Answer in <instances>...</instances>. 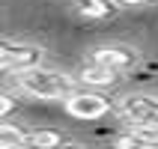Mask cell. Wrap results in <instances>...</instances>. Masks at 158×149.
I'll list each match as a JSON object with an SVG mask.
<instances>
[{"mask_svg": "<svg viewBox=\"0 0 158 149\" xmlns=\"http://www.w3.org/2000/svg\"><path fill=\"white\" fill-rule=\"evenodd\" d=\"M75 12L81 18L102 21V18H114L119 12V6H116V0H75Z\"/></svg>", "mask_w": 158, "mask_h": 149, "instance_id": "obj_7", "label": "cell"}, {"mask_svg": "<svg viewBox=\"0 0 158 149\" xmlns=\"http://www.w3.org/2000/svg\"><path fill=\"white\" fill-rule=\"evenodd\" d=\"M12 107H15V98L9 96V93H3V96H0V114H3V119L9 116V110H12Z\"/></svg>", "mask_w": 158, "mask_h": 149, "instance_id": "obj_11", "label": "cell"}, {"mask_svg": "<svg viewBox=\"0 0 158 149\" xmlns=\"http://www.w3.org/2000/svg\"><path fill=\"white\" fill-rule=\"evenodd\" d=\"M78 81H84L87 87H114L119 81V72L96 66V63H84V69L78 72Z\"/></svg>", "mask_w": 158, "mask_h": 149, "instance_id": "obj_6", "label": "cell"}, {"mask_svg": "<svg viewBox=\"0 0 158 149\" xmlns=\"http://www.w3.org/2000/svg\"><path fill=\"white\" fill-rule=\"evenodd\" d=\"M87 63H96V66H105V69H114L123 75L125 69H131L137 63V51L125 48V45H105V48H93Z\"/></svg>", "mask_w": 158, "mask_h": 149, "instance_id": "obj_5", "label": "cell"}, {"mask_svg": "<svg viewBox=\"0 0 158 149\" xmlns=\"http://www.w3.org/2000/svg\"><path fill=\"white\" fill-rule=\"evenodd\" d=\"M18 78V89L27 93L33 98H45V101H54V98H69L75 93V84H78V75H63L57 69H30L15 75Z\"/></svg>", "mask_w": 158, "mask_h": 149, "instance_id": "obj_1", "label": "cell"}, {"mask_svg": "<svg viewBox=\"0 0 158 149\" xmlns=\"http://www.w3.org/2000/svg\"><path fill=\"white\" fill-rule=\"evenodd\" d=\"M42 57L45 51L39 45H30V42H3L0 45V63H3V75H21V72H30V69H39L42 66Z\"/></svg>", "mask_w": 158, "mask_h": 149, "instance_id": "obj_2", "label": "cell"}, {"mask_svg": "<svg viewBox=\"0 0 158 149\" xmlns=\"http://www.w3.org/2000/svg\"><path fill=\"white\" fill-rule=\"evenodd\" d=\"M27 137L30 134L24 128H18V125H9V122L0 125V146H24Z\"/></svg>", "mask_w": 158, "mask_h": 149, "instance_id": "obj_9", "label": "cell"}, {"mask_svg": "<svg viewBox=\"0 0 158 149\" xmlns=\"http://www.w3.org/2000/svg\"><path fill=\"white\" fill-rule=\"evenodd\" d=\"M134 137L140 140V146L146 149H158V125H131Z\"/></svg>", "mask_w": 158, "mask_h": 149, "instance_id": "obj_10", "label": "cell"}, {"mask_svg": "<svg viewBox=\"0 0 158 149\" xmlns=\"http://www.w3.org/2000/svg\"><path fill=\"white\" fill-rule=\"evenodd\" d=\"M3 149H33L30 143H24V146H3Z\"/></svg>", "mask_w": 158, "mask_h": 149, "instance_id": "obj_13", "label": "cell"}, {"mask_svg": "<svg viewBox=\"0 0 158 149\" xmlns=\"http://www.w3.org/2000/svg\"><path fill=\"white\" fill-rule=\"evenodd\" d=\"M119 110L131 125H158V96H146V93L125 96Z\"/></svg>", "mask_w": 158, "mask_h": 149, "instance_id": "obj_4", "label": "cell"}, {"mask_svg": "<svg viewBox=\"0 0 158 149\" xmlns=\"http://www.w3.org/2000/svg\"><path fill=\"white\" fill-rule=\"evenodd\" d=\"M27 143L33 149H60V146H66L63 131H57V128H36V131H30Z\"/></svg>", "mask_w": 158, "mask_h": 149, "instance_id": "obj_8", "label": "cell"}, {"mask_svg": "<svg viewBox=\"0 0 158 149\" xmlns=\"http://www.w3.org/2000/svg\"><path fill=\"white\" fill-rule=\"evenodd\" d=\"M63 107H66V114L75 116V119H102V116L110 114V101L105 96H98V93H72L69 98H63Z\"/></svg>", "mask_w": 158, "mask_h": 149, "instance_id": "obj_3", "label": "cell"}, {"mask_svg": "<svg viewBox=\"0 0 158 149\" xmlns=\"http://www.w3.org/2000/svg\"><path fill=\"white\" fill-rule=\"evenodd\" d=\"M60 149H81V146H69V143H66V146H60Z\"/></svg>", "mask_w": 158, "mask_h": 149, "instance_id": "obj_14", "label": "cell"}, {"mask_svg": "<svg viewBox=\"0 0 158 149\" xmlns=\"http://www.w3.org/2000/svg\"><path fill=\"white\" fill-rule=\"evenodd\" d=\"M149 3H158V0H116L119 9H131V6H149Z\"/></svg>", "mask_w": 158, "mask_h": 149, "instance_id": "obj_12", "label": "cell"}]
</instances>
